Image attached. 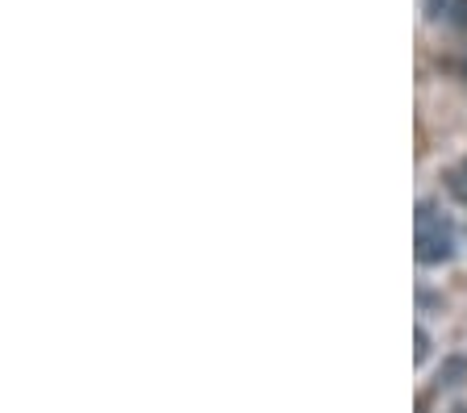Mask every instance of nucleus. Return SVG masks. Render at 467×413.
<instances>
[{
  "label": "nucleus",
  "instance_id": "nucleus-3",
  "mask_svg": "<svg viewBox=\"0 0 467 413\" xmlns=\"http://www.w3.org/2000/svg\"><path fill=\"white\" fill-rule=\"evenodd\" d=\"M447 13H451V26H455V30H467V0H451Z\"/></svg>",
  "mask_w": 467,
  "mask_h": 413
},
{
  "label": "nucleus",
  "instance_id": "nucleus-4",
  "mask_svg": "<svg viewBox=\"0 0 467 413\" xmlns=\"http://www.w3.org/2000/svg\"><path fill=\"white\" fill-rule=\"evenodd\" d=\"M426 355H430V335L426 330H418V364L426 359Z\"/></svg>",
  "mask_w": 467,
  "mask_h": 413
},
{
  "label": "nucleus",
  "instance_id": "nucleus-1",
  "mask_svg": "<svg viewBox=\"0 0 467 413\" xmlns=\"http://www.w3.org/2000/svg\"><path fill=\"white\" fill-rule=\"evenodd\" d=\"M413 255L418 263L434 267V263H451L455 259V226L438 213L430 201L418 205V230H413Z\"/></svg>",
  "mask_w": 467,
  "mask_h": 413
},
{
  "label": "nucleus",
  "instance_id": "nucleus-2",
  "mask_svg": "<svg viewBox=\"0 0 467 413\" xmlns=\"http://www.w3.org/2000/svg\"><path fill=\"white\" fill-rule=\"evenodd\" d=\"M447 188H451V197H455L459 205H467V159L459 163V168L447 171Z\"/></svg>",
  "mask_w": 467,
  "mask_h": 413
}]
</instances>
